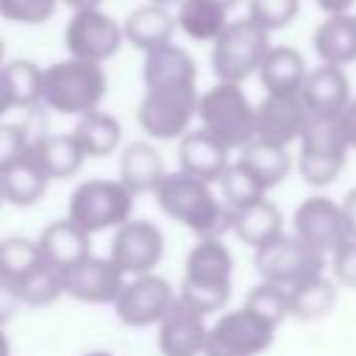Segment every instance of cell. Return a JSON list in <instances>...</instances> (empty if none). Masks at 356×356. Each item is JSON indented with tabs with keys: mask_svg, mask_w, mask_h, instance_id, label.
I'll return each instance as SVG.
<instances>
[{
	"mask_svg": "<svg viewBox=\"0 0 356 356\" xmlns=\"http://www.w3.org/2000/svg\"><path fill=\"white\" fill-rule=\"evenodd\" d=\"M156 206L197 239H222V234L231 231L234 211L214 195L211 184L192 178L184 170L164 175L156 189Z\"/></svg>",
	"mask_w": 356,
	"mask_h": 356,
	"instance_id": "6da1fadb",
	"label": "cell"
},
{
	"mask_svg": "<svg viewBox=\"0 0 356 356\" xmlns=\"http://www.w3.org/2000/svg\"><path fill=\"white\" fill-rule=\"evenodd\" d=\"M234 256L222 239H197L186 253L178 298L200 314L222 312L231 300Z\"/></svg>",
	"mask_w": 356,
	"mask_h": 356,
	"instance_id": "7a4b0ae2",
	"label": "cell"
},
{
	"mask_svg": "<svg viewBox=\"0 0 356 356\" xmlns=\"http://www.w3.org/2000/svg\"><path fill=\"white\" fill-rule=\"evenodd\" d=\"M106 72L95 61L64 58L44 67L42 75V106L58 114L83 117L97 111L100 100L106 97Z\"/></svg>",
	"mask_w": 356,
	"mask_h": 356,
	"instance_id": "3957f363",
	"label": "cell"
},
{
	"mask_svg": "<svg viewBox=\"0 0 356 356\" xmlns=\"http://www.w3.org/2000/svg\"><path fill=\"white\" fill-rule=\"evenodd\" d=\"M197 120L200 128L228 150H242L256 139V106H250L242 83L217 81L206 89L197 100Z\"/></svg>",
	"mask_w": 356,
	"mask_h": 356,
	"instance_id": "277c9868",
	"label": "cell"
},
{
	"mask_svg": "<svg viewBox=\"0 0 356 356\" xmlns=\"http://www.w3.org/2000/svg\"><path fill=\"white\" fill-rule=\"evenodd\" d=\"M197 81H167L145 86L136 122L153 139H181L189 131V122L197 117Z\"/></svg>",
	"mask_w": 356,
	"mask_h": 356,
	"instance_id": "5b68a950",
	"label": "cell"
},
{
	"mask_svg": "<svg viewBox=\"0 0 356 356\" xmlns=\"http://www.w3.org/2000/svg\"><path fill=\"white\" fill-rule=\"evenodd\" d=\"M270 47V31L250 17L234 19L211 44V70L222 83H242L261 70Z\"/></svg>",
	"mask_w": 356,
	"mask_h": 356,
	"instance_id": "8992f818",
	"label": "cell"
},
{
	"mask_svg": "<svg viewBox=\"0 0 356 356\" xmlns=\"http://www.w3.org/2000/svg\"><path fill=\"white\" fill-rule=\"evenodd\" d=\"M134 197L128 186L117 178H89L78 184L70 195L67 217L81 225L86 234H100L108 228H120L122 222L131 220L134 211Z\"/></svg>",
	"mask_w": 356,
	"mask_h": 356,
	"instance_id": "52a82bcc",
	"label": "cell"
},
{
	"mask_svg": "<svg viewBox=\"0 0 356 356\" xmlns=\"http://www.w3.org/2000/svg\"><path fill=\"white\" fill-rule=\"evenodd\" d=\"M350 142L339 120H312L300 136L298 175L309 186H328L348 164Z\"/></svg>",
	"mask_w": 356,
	"mask_h": 356,
	"instance_id": "ba28073f",
	"label": "cell"
},
{
	"mask_svg": "<svg viewBox=\"0 0 356 356\" xmlns=\"http://www.w3.org/2000/svg\"><path fill=\"white\" fill-rule=\"evenodd\" d=\"M253 267H256L261 281L292 289L295 284H300L306 278L323 275L325 256L317 253L312 245H306L300 236L284 231L273 242L253 250Z\"/></svg>",
	"mask_w": 356,
	"mask_h": 356,
	"instance_id": "9c48e42d",
	"label": "cell"
},
{
	"mask_svg": "<svg viewBox=\"0 0 356 356\" xmlns=\"http://www.w3.org/2000/svg\"><path fill=\"white\" fill-rule=\"evenodd\" d=\"M275 339V325L239 306L234 312L220 314L209 325V342L203 356H259Z\"/></svg>",
	"mask_w": 356,
	"mask_h": 356,
	"instance_id": "30bf717a",
	"label": "cell"
},
{
	"mask_svg": "<svg viewBox=\"0 0 356 356\" xmlns=\"http://www.w3.org/2000/svg\"><path fill=\"white\" fill-rule=\"evenodd\" d=\"M175 300H178V295L167 278H161L156 273H145V275H134L131 281H125V286L114 303V312H117L120 323L128 328H150L167 317V312L175 306Z\"/></svg>",
	"mask_w": 356,
	"mask_h": 356,
	"instance_id": "8fae6325",
	"label": "cell"
},
{
	"mask_svg": "<svg viewBox=\"0 0 356 356\" xmlns=\"http://www.w3.org/2000/svg\"><path fill=\"white\" fill-rule=\"evenodd\" d=\"M125 33L117 19L103 14L100 8L75 11L64 28V47L72 58L103 64L117 56Z\"/></svg>",
	"mask_w": 356,
	"mask_h": 356,
	"instance_id": "7c38bea8",
	"label": "cell"
},
{
	"mask_svg": "<svg viewBox=\"0 0 356 356\" xmlns=\"http://www.w3.org/2000/svg\"><path fill=\"white\" fill-rule=\"evenodd\" d=\"M292 234L312 245L317 253L331 256L348 239L342 203L325 195L303 197L292 211Z\"/></svg>",
	"mask_w": 356,
	"mask_h": 356,
	"instance_id": "4fadbf2b",
	"label": "cell"
},
{
	"mask_svg": "<svg viewBox=\"0 0 356 356\" xmlns=\"http://www.w3.org/2000/svg\"><path fill=\"white\" fill-rule=\"evenodd\" d=\"M164 256V234L150 220H128L120 228H114L108 259L125 273V275H145L156 273L159 261Z\"/></svg>",
	"mask_w": 356,
	"mask_h": 356,
	"instance_id": "5bb4252c",
	"label": "cell"
},
{
	"mask_svg": "<svg viewBox=\"0 0 356 356\" xmlns=\"http://www.w3.org/2000/svg\"><path fill=\"white\" fill-rule=\"evenodd\" d=\"M61 281H64V295L89 306H108V303H117L125 286V273L108 256L106 259L89 256L81 264L64 270Z\"/></svg>",
	"mask_w": 356,
	"mask_h": 356,
	"instance_id": "9a60e30c",
	"label": "cell"
},
{
	"mask_svg": "<svg viewBox=\"0 0 356 356\" xmlns=\"http://www.w3.org/2000/svg\"><path fill=\"white\" fill-rule=\"evenodd\" d=\"M312 122V114L300 95H267L256 106V136L289 147L300 142Z\"/></svg>",
	"mask_w": 356,
	"mask_h": 356,
	"instance_id": "2e32d148",
	"label": "cell"
},
{
	"mask_svg": "<svg viewBox=\"0 0 356 356\" xmlns=\"http://www.w3.org/2000/svg\"><path fill=\"white\" fill-rule=\"evenodd\" d=\"M209 342L206 314L184 303L181 298L159 323V350L161 356H203Z\"/></svg>",
	"mask_w": 356,
	"mask_h": 356,
	"instance_id": "e0dca14e",
	"label": "cell"
},
{
	"mask_svg": "<svg viewBox=\"0 0 356 356\" xmlns=\"http://www.w3.org/2000/svg\"><path fill=\"white\" fill-rule=\"evenodd\" d=\"M300 97L312 114V120H339L348 108L350 97V81L342 72V67L320 64L309 70L306 83L300 89Z\"/></svg>",
	"mask_w": 356,
	"mask_h": 356,
	"instance_id": "ac0fdd59",
	"label": "cell"
},
{
	"mask_svg": "<svg viewBox=\"0 0 356 356\" xmlns=\"http://www.w3.org/2000/svg\"><path fill=\"white\" fill-rule=\"evenodd\" d=\"M228 147L222 142H217L211 134H206L203 128L197 131H186L178 139V170H184L192 178H200L206 184H217L225 172V167L231 164L228 159Z\"/></svg>",
	"mask_w": 356,
	"mask_h": 356,
	"instance_id": "d6986e66",
	"label": "cell"
},
{
	"mask_svg": "<svg viewBox=\"0 0 356 356\" xmlns=\"http://www.w3.org/2000/svg\"><path fill=\"white\" fill-rule=\"evenodd\" d=\"M36 242H39L44 264H50L61 273L92 256V234H86L70 217L53 220L50 225H44Z\"/></svg>",
	"mask_w": 356,
	"mask_h": 356,
	"instance_id": "ffe728a7",
	"label": "cell"
},
{
	"mask_svg": "<svg viewBox=\"0 0 356 356\" xmlns=\"http://www.w3.org/2000/svg\"><path fill=\"white\" fill-rule=\"evenodd\" d=\"M28 161L39 172H44L50 181H64L83 167L86 156L81 153L72 134H39L31 142Z\"/></svg>",
	"mask_w": 356,
	"mask_h": 356,
	"instance_id": "44dd1931",
	"label": "cell"
},
{
	"mask_svg": "<svg viewBox=\"0 0 356 356\" xmlns=\"http://www.w3.org/2000/svg\"><path fill=\"white\" fill-rule=\"evenodd\" d=\"M164 175L167 172H164L161 153L150 142L125 145L120 156V181L128 186L131 195H156Z\"/></svg>",
	"mask_w": 356,
	"mask_h": 356,
	"instance_id": "7402d4cb",
	"label": "cell"
},
{
	"mask_svg": "<svg viewBox=\"0 0 356 356\" xmlns=\"http://www.w3.org/2000/svg\"><path fill=\"white\" fill-rule=\"evenodd\" d=\"M314 53L320 64L348 67L356 61V14H328L314 28Z\"/></svg>",
	"mask_w": 356,
	"mask_h": 356,
	"instance_id": "603a6c76",
	"label": "cell"
},
{
	"mask_svg": "<svg viewBox=\"0 0 356 356\" xmlns=\"http://www.w3.org/2000/svg\"><path fill=\"white\" fill-rule=\"evenodd\" d=\"M231 231L242 245L259 250L261 245H267L284 234V214L270 197H261V200L234 211Z\"/></svg>",
	"mask_w": 356,
	"mask_h": 356,
	"instance_id": "cb8c5ba5",
	"label": "cell"
},
{
	"mask_svg": "<svg viewBox=\"0 0 356 356\" xmlns=\"http://www.w3.org/2000/svg\"><path fill=\"white\" fill-rule=\"evenodd\" d=\"M175 17L167 11V6H156V3H147L136 11L128 14V19L122 22V33H125V42L134 44L136 50H156V47H164L170 44L172 39V31H175Z\"/></svg>",
	"mask_w": 356,
	"mask_h": 356,
	"instance_id": "d4e9b609",
	"label": "cell"
},
{
	"mask_svg": "<svg viewBox=\"0 0 356 356\" xmlns=\"http://www.w3.org/2000/svg\"><path fill=\"white\" fill-rule=\"evenodd\" d=\"M306 75H309V70H306L303 56L286 44L270 47V53L259 70V81L267 95H300Z\"/></svg>",
	"mask_w": 356,
	"mask_h": 356,
	"instance_id": "484cf974",
	"label": "cell"
},
{
	"mask_svg": "<svg viewBox=\"0 0 356 356\" xmlns=\"http://www.w3.org/2000/svg\"><path fill=\"white\" fill-rule=\"evenodd\" d=\"M72 139L78 142V147L86 159H106L117 150V145L122 139V125L117 117L97 108V111L78 117V122L72 128Z\"/></svg>",
	"mask_w": 356,
	"mask_h": 356,
	"instance_id": "4316f807",
	"label": "cell"
},
{
	"mask_svg": "<svg viewBox=\"0 0 356 356\" xmlns=\"http://www.w3.org/2000/svg\"><path fill=\"white\" fill-rule=\"evenodd\" d=\"M239 161L248 164L253 170V175L264 184V189L270 192L273 186L284 184L292 172V156L284 145L278 142H267V139H253L239 150Z\"/></svg>",
	"mask_w": 356,
	"mask_h": 356,
	"instance_id": "83f0119b",
	"label": "cell"
},
{
	"mask_svg": "<svg viewBox=\"0 0 356 356\" xmlns=\"http://www.w3.org/2000/svg\"><path fill=\"white\" fill-rule=\"evenodd\" d=\"M178 28L195 42H217L228 28V8L217 0H184L175 17Z\"/></svg>",
	"mask_w": 356,
	"mask_h": 356,
	"instance_id": "f1b7e54d",
	"label": "cell"
},
{
	"mask_svg": "<svg viewBox=\"0 0 356 356\" xmlns=\"http://www.w3.org/2000/svg\"><path fill=\"white\" fill-rule=\"evenodd\" d=\"M337 306V281L323 275L306 278L289 289V314L298 320H320Z\"/></svg>",
	"mask_w": 356,
	"mask_h": 356,
	"instance_id": "f546056e",
	"label": "cell"
},
{
	"mask_svg": "<svg viewBox=\"0 0 356 356\" xmlns=\"http://www.w3.org/2000/svg\"><path fill=\"white\" fill-rule=\"evenodd\" d=\"M142 78H145V86L167 83V81H197V67H195V58L184 47L170 42L164 47L145 53Z\"/></svg>",
	"mask_w": 356,
	"mask_h": 356,
	"instance_id": "4dcf8cb0",
	"label": "cell"
},
{
	"mask_svg": "<svg viewBox=\"0 0 356 356\" xmlns=\"http://www.w3.org/2000/svg\"><path fill=\"white\" fill-rule=\"evenodd\" d=\"M44 106H36L28 111L25 122H0V172L22 164L28 159L31 142L44 134V120H42Z\"/></svg>",
	"mask_w": 356,
	"mask_h": 356,
	"instance_id": "1f68e13d",
	"label": "cell"
},
{
	"mask_svg": "<svg viewBox=\"0 0 356 356\" xmlns=\"http://www.w3.org/2000/svg\"><path fill=\"white\" fill-rule=\"evenodd\" d=\"M50 178L44 172H39L28 159L6 172H0V192L3 200L11 206H33L44 192H47Z\"/></svg>",
	"mask_w": 356,
	"mask_h": 356,
	"instance_id": "d6a6232c",
	"label": "cell"
},
{
	"mask_svg": "<svg viewBox=\"0 0 356 356\" xmlns=\"http://www.w3.org/2000/svg\"><path fill=\"white\" fill-rule=\"evenodd\" d=\"M217 184H220V197H222V203H225L231 211H239V209H245V206H250V203L267 197L264 184H261V181L253 175V170H250L248 164H242L239 159L225 167V172H222V178H220Z\"/></svg>",
	"mask_w": 356,
	"mask_h": 356,
	"instance_id": "836d02e7",
	"label": "cell"
},
{
	"mask_svg": "<svg viewBox=\"0 0 356 356\" xmlns=\"http://www.w3.org/2000/svg\"><path fill=\"white\" fill-rule=\"evenodd\" d=\"M17 284V295L22 306L39 309V306H50L64 295V281H61V270L50 267V264H39L31 273H25Z\"/></svg>",
	"mask_w": 356,
	"mask_h": 356,
	"instance_id": "e575fe53",
	"label": "cell"
},
{
	"mask_svg": "<svg viewBox=\"0 0 356 356\" xmlns=\"http://www.w3.org/2000/svg\"><path fill=\"white\" fill-rule=\"evenodd\" d=\"M42 261L44 259H42L39 242L25 239V236H6V239H0V275H6L11 281H19L25 273L39 267Z\"/></svg>",
	"mask_w": 356,
	"mask_h": 356,
	"instance_id": "d590c367",
	"label": "cell"
},
{
	"mask_svg": "<svg viewBox=\"0 0 356 356\" xmlns=\"http://www.w3.org/2000/svg\"><path fill=\"white\" fill-rule=\"evenodd\" d=\"M245 306L250 312H256L259 317H264L267 323H273L275 328L286 317H292L289 314V289L278 286V284H270V281H259L256 286H250V292L245 298Z\"/></svg>",
	"mask_w": 356,
	"mask_h": 356,
	"instance_id": "8d00e7d4",
	"label": "cell"
},
{
	"mask_svg": "<svg viewBox=\"0 0 356 356\" xmlns=\"http://www.w3.org/2000/svg\"><path fill=\"white\" fill-rule=\"evenodd\" d=\"M300 11V0H248V17L264 31L286 28Z\"/></svg>",
	"mask_w": 356,
	"mask_h": 356,
	"instance_id": "74e56055",
	"label": "cell"
},
{
	"mask_svg": "<svg viewBox=\"0 0 356 356\" xmlns=\"http://www.w3.org/2000/svg\"><path fill=\"white\" fill-rule=\"evenodd\" d=\"M58 0H0V17L17 25H42L56 14Z\"/></svg>",
	"mask_w": 356,
	"mask_h": 356,
	"instance_id": "f35d334b",
	"label": "cell"
},
{
	"mask_svg": "<svg viewBox=\"0 0 356 356\" xmlns=\"http://www.w3.org/2000/svg\"><path fill=\"white\" fill-rule=\"evenodd\" d=\"M328 259H331V275L337 286L356 289V239H345Z\"/></svg>",
	"mask_w": 356,
	"mask_h": 356,
	"instance_id": "ab89813d",
	"label": "cell"
},
{
	"mask_svg": "<svg viewBox=\"0 0 356 356\" xmlns=\"http://www.w3.org/2000/svg\"><path fill=\"white\" fill-rule=\"evenodd\" d=\"M22 306L19 303V295H17V284L6 275H0V325L14 314V309Z\"/></svg>",
	"mask_w": 356,
	"mask_h": 356,
	"instance_id": "60d3db41",
	"label": "cell"
},
{
	"mask_svg": "<svg viewBox=\"0 0 356 356\" xmlns=\"http://www.w3.org/2000/svg\"><path fill=\"white\" fill-rule=\"evenodd\" d=\"M11 108H19V100H17V92H14V83L6 72V64L0 67V120L11 111Z\"/></svg>",
	"mask_w": 356,
	"mask_h": 356,
	"instance_id": "b9f144b4",
	"label": "cell"
},
{
	"mask_svg": "<svg viewBox=\"0 0 356 356\" xmlns=\"http://www.w3.org/2000/svg\"><path fill=\"white\" fill-rule=\"evenodd\" d=\"M342 214H345L348 239H356V186L348 189V195L342 197Z\"/></svg>",
	"mask_w": 356,
	"mask_h": 356,
	"instance_id": "7bdbcfd3",
	"label": "cell"
},
{
	"mask_svg": "<svg viewBox=\"0 0 356 356\" xmlns=\"http://www.w3.org/2000/svg\"><path fill=\"white\" fill-rule=\"evenodd\" d=\"M339 122H342V128H345V136H348V142H350V150H356V97L348 103V108H345V114L339 117Z\"/></svg>",
	"mask_w": 356,
	"mask_h": 356,
	"instance_id": "ee69618b",
	"label": "cell"
},
{
	"mask_svg": "<svg viewBox=\"0 0 356 356\" xmlns=\"http://www.w3.org/2000/svg\"><path fill=\"white\" fill-rule=\"evenodd\" d=\"M325 14H348V8L356 3V0H314Z\"/></svg>",
	"mask_w": 356,
	"mask_h": 356,
	"instance_id": "f6af8a7d",
	"label": "cell"
},
{
	"mask_svg": "<svg viewBox=\"0 0 356 356\" xmlns=\"http://www.w3.org/2000/svg\"><path fill=\"white\" fill-rule=\"evenodd\" d=\"M61 3H67L72 11H83V8H97L103 0H61Z\"/></svg>",
	"mask_w": 356,
	"mask_h": 356,
	"instance_id": "bcb514c9",
	"label": "cell"
},
{
	"mask_svg": "<svg viewBox=\"0 0 356 356\" xmlns=\"http://www.w3.org/2000/svg\"><path fill=\"white\" fill-rule=\"evenodd\" d=\"M0 356H11V345H8V337L3 334V325H0Z\"/></svg>",
	"mask_w": 356,
	"mask_h": 356,
	"instance_id": "7dc6e473",
	"label": "cell"
},
{
	"mask_svg": "<svg viewBox=\"0 0 356 356\" xmlns=\"http://www.w3.org/2000/svg\"><path fill=\"white\" fill-rule=\"evenodd\" d=\"M150 3H156V6H167V8H170V6H181L184 0H150Z\"/></svg>",
	"mask_w": 356,
	"mask_h": 356,
	"instance_id": "c3c4849f",
	"label": "cell"
},
{
	"mask_svg": "<svg viewBox=\"0 0 356 356\" xmlns=\"http://www.w3.org/2000/svg\"><path fill=\"white\" fill-rule=\"evenodd\" d=\"M3 64H6V42L0 39V67H3Z\"/></svg>",
	"mask_w": 356,
	"mask_h": 356,
	"instance_id": "681fc988",
	"label": "cell"
},
{
	"mask_svg": "<svg viewBox=\"0 0 356 356\" xmlns=\"http://www.w3.org/2000/svg\"><path fill=\"white\" fill-rule=\"evenodd\" d=\"M83 356H114V353H108V350H92V353H83Z\"/></svg>",
	"mask_w": 356,
	"mask_h": 356,
	"instance_id": "f907efd6",
	"label": "cell"
},
{
	"mask_svg": "<svg viewBox=\"0 0 356 356\" xmlns=\"http://www.w3.org/2000/svg\"><path fill=\"white\" fill-rule=\"evenodd\" d=\"M217 3H222V6H225V8H231V6H236V3H239V0H217Z\"/></svg>",
	"mask_w": 356,
	"mask_h": 356,
	"instance_id": "816d5d0a",
	"label": "cell"
},
{
	"mask_svg": "<svg viewBox=\"0 0 356 356\" xmlns=\"http://www.w3.org/2000/svg\"><path fill=\"white\" fill-rule=\"evenodd\" d=\"M3 203H6V200H3V192H0V206H3Z\"/></svg>",
	"mask_w": 356,
	"mask_h": 356,
	"instance_id": "f5cc1de1",
	"label": "cell"
}]
</instances>
